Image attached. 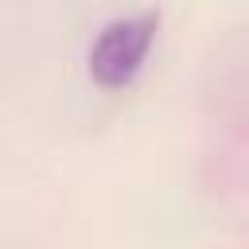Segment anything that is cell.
I'll return each mask as SVG.
<instances>
[{
  "mask_svg": "<svg viewBox=\"0 0 249 249\" xmlns=\"http://www.w3.org/2000/svg\"><path fill=\"white\" fill-rule=\"evenodd\" d=\"M160 31V12H132L121 19H109L101 27V35L89 47V78L101 89H124L136 82V74L144 70V58L156 43Z\"/></svg>",
  "mask_w": 249,
  "mask_h": 249,
  "instance_id": "1",
  "label": "cell"
}]
</instances>
